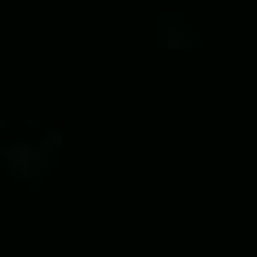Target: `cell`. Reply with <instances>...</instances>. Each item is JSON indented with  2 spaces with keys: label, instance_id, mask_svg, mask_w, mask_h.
Returning a JSON list of instances; mask_svg holds the SVG:
<instances>
[{
  "label": "cell",
  "instance_id": "cell-1",
  "mask_svg": "<svg viewBox=\"0 0 257 257\" xmlns=\"http://www.w3.org/2000/svg\"><path fill=\"white\" fill-rule=\"evenodd\" d=\"M58 147L62 133H45V142H0V169L23 186H36L58 169Z\"/></svg>",
  "mask_w": 257,
  "mask_h": 257
},
{
  "label": "cell",
  "instance_id": "cell-2",
  "mask_svg": "<svg viewBox=\"0 0 257 257\" xmlns=\"http://www.w3.org/2000/svg\"><path fill=\"white\" fill-rule=\"evenodd\" d=\"M151 40H155V49H200V45H204V36L191 31V27L182 23V18H173V14H160V18H155Z\"/></svg>",
  "mask_w": 257,
  "mask_h": 257
}]
</instances>
